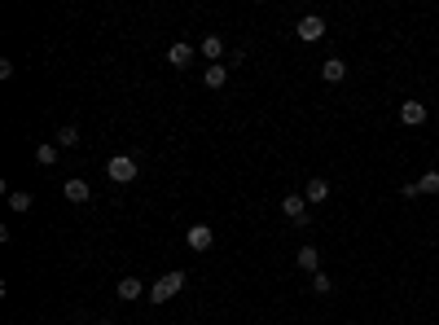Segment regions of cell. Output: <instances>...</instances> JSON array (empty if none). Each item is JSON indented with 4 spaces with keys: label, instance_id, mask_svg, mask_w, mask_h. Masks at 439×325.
Masks as SVG:
<instances>
[{
    "label": "cell",
    "instance_id": "8",
    "mask_svg": "<svg viewBox=\"0 0 439 325\" xmlns=\"http://www.w3.org/2000/svg\"><path fill=\"white\" fill-rule=\"evenodd\" d=\"M426 119H431V110H426L422 101H405V106H400V124H405V128H422Z\"/></svg>",
    "mask_w": 439,
    "mask_h": 325
},
{
    "label": "cell",
    "instance_id": "21",
    "mask_svg": "<svg viewBox=\"0 0 439 325\" xmlns=\"http://www.w3.org/2000/svg\"><path fill=\"white\" fill-rule=\"evenodd\" d=\"M5 325H14V321H5Z\"/></svg>",
    "mask_w": 439,
    "mask_h": 325
},
{
    "label": "cell",
    "instance_id": "3",
    "mask_svg": "<svg viewBox=\"0 0 439 325\" xmlns=\"http://www.w3.org/2000/svg\"><path fill=\"white\" fill-rule=\"evenodd\" d=\"M294 35H299L303 44H321L325 40V18L321 14H303L299 22H294Z\"/></svg>",
    "mask_w": 439,
    "mask_h": 325
},
{
    "label": "cell",
    "instance_id": "12",
    "mask_svg": "<svg viewBox=\"0 0 439 325\" xmlns=\"http://www.w3.org/2000/svg\"><path fill=\"white\" fill-rule=\"evenodd\" d=\"M167 62L176 66V70H185L189 62H194V44H185V40H176L172 49H167Z\"/></svg>",
    "mask_w": 439,
    "mask_h": 325
},
{
    "label": "cell",
    "instance_id": "5",
    "mask_svg": "<svg viewBox=\"0 0 439 325\" xmlns=\"http://www.w3.org/2000/svg\"><path fill=\"white\" fill-rule=\"evenodd\" d=\"M185 246H189V250H211V246H216V233H211V224H189Z\"/></svg>",
    "mask_w": 439,
    "mask_h": 325
},
{
    "label": "cell",
    "instance_id": "16",
    "mask_svg": "<svg viewBox=\"0 0 439 325\" xmlns=\"http://www.w3.org/2000/svg\"><path fill=\"white\" fill-rule=\"evenodd\" d=\"M203 83H207V88H224V83H229V66H224V62L207 66L203 70Z\"/></svg>",
    "mask_w": 439,
    "mask_h": 325
},
{
    "label": "cell",
    "instance_id": "7",
    "mask_svg": "<svg viewBox=\"0 0 439 325\" xmlns=\"http://www.w3.org/2000/svg\"><path fill=\"white\" fill-rule=\"evenodd\" d=\"M114 295H119V299H123V304H136V299H141V295H150V286H145V282H141V277H123V282H119V286H114Z\"/></svg>",
    "mask_w": 439,
    "mask_h": 325
},
{
    "label": "cell",
    "instance_id": "1",
    "mask_svg": "<svg viewBox=\"0 0 439 325\" xmlns=\"http://www.w3.org/2000/svg\"><path fill=\"white\" fill-rule=\"evenodd\" d=\"M185 282L189 277L181 273V268H172V273H163L159 282H150V304H167V299H176L185 290Z\"/></svg>",
    "mask_w": 439,
    "mask_h": 325
},
{
    "label": "cell",
    "instance_id": "2",
    "mask_svg": "<svg viewBox=\"0 0 439 325\" xmlns=\"http://www.w3.org/2000/svg\"><path fill=\"white\" fill-rule=\"evenodd\" d=\"M105 176H110L114 185H132V180L141 176V167H136L132 154H114V159L105 163Z\"/></svg>",
    "mask_w": 439,
    "mask_h": 325
},
{
    "label": "cell",
    "instance_id": "10",
    "mask_svg": "<svg viewBox=\"0 0 439 325\" xmlns=\"http://www.w3.org/2000/svg\"><path fill=\"white\" fill-rule=\"evenodd\" d=\"M321 79L325 83H343V79H347V62H343V57H325V62H321Z\"/></svg>",
    "mask_w": 439,
    "mask_h": 325
},
{
    "label": "cell",
    "instance_id": "11",
    "mask_svg": "<svg viewBox=\"0 0 439 325\" xmlns=\"http://www.w3.org/2000/svg\"><path fill=\"white\" fill-rule=\"evenodd\" d=\"M294 264H299V268H303L307 277H312V273H321V250H316V246H299Z\"/></svg>",
    "mask_w": 439,
    "mask_h": 325
},
{
    "label": "cell",
    "instance_id": "19",
    "mask_svg": "<svg viewBox=\"0 0 439 325\" xmlns=\"http://www.w3.org/2000/svg\"><path fill=\"white\" fill-rule=\"evenodd\" d=\"M418 194H439V172H435V167L418 176Z\"/></svg>",
    "mask_w": 439,
    "mask_h": 325
},
{
    "label": "cell",
    "instance_id": "15",
    "mask_svg": "<svg viewBox=\"0 0 439 325\" xmlns=\"http://www.w3.org/2000/svg\"><path fill=\"white\" fill-rule=\"evenodd\" d=\"M203 57H207V66H216L224 57V40H220V35H203Z\"/></svg>",
    "mask_w": 439,
    "mask_h": 325
},
{
    "label": "cell",
    "instance_id": "13",
    "mask_svg": "<svg viewBox=\"0 0 439 325\" xmlns=\"http://www.w3.org/2000/svg\"><path fill=\"white\" fill-rule=\"evenodd\" d=\"M57 159H62V146H57V141H44V146H35V163H40V167H53Z\"/></svg>",
    "mask_w": 439,
    "mask_h": 325
},
{
    "label": "cell",
    "instance_id": "18",
    "mask_svg": "<svg viewBox=\"0 0 439 325\" xmlns=\"http://www.w3.org/2000/svg\"><path fill=\"white\" fill-rule=\"evenodd\" d=\"M57 146H62V150H75V146H79V128H75V124L57 128Z\"/></svg>",
    "mask_w": 439,
    "mask_h": 325
},
{
    "label": "cell",
    "instance_id": "20",
    "mask_svg": "<svg viewBox=\"0 0 439 325\" xmlns=\"http://www.w3.org/2000/svg\"><path fill=\"white\" fill-rule=\"evenodd\" d=\"M97 325H119V321H110V317H101V321H97Z\"/></svg>",
    "mask_w": 439,
    "mask_h": 325
},
{
    "label": "cell",
    "instance_id": "17",
    "mask_svg": "<svg viewBox=\"0 0 439 325\" xmlns=\"http://www.w3.org/2000/svg\"><path fill=\"white\" fill-rule=\"evenodd\" d=\"M307 282H312V295H329V290H334V277H329L325 268H321V273H312Z\"/></svg>",
    "mask_w": 439,
    "mask_h": 325
},
{
    "label": "cell",
    "instance_id": "9",
    "mask_svg": "<svg viewBox=\"0 0 439 325\" xmlns=\"http://www.w3.org/2000/svg\"><path fill=\"white\" fill-rule=\"evenodd\" d=\"M303 198H307V207H321V202L329 198V180H325V176H307Z\"/></svg>",
    "mask_w": 439,
    "mask_h": 325
},
{
    "label": "cell",
    "instance_id": "6",
    "mask_svg": "<svg viewBox=\"0 0 439 325\" xmlns=\"http://www.w3.org/2000/svg\"><path fill=\"white\" fill-rule=\"evenodd\" d=\"M62 198L75 202V207H84V202L92 198V185H88V180H79V176H70L66 185H62Z\"/></svg>",
    "mask_w": 439,
    "mask_h": 325
},
{
    "label": "cell",
    "instance_id": "14",
    "mask_svg": "<svg viewBox=\"0 0 439 325\" xmlns=\"http://www.w3.org/2000/svg\"><path fill=\"white\" fill-rule=\"evenodd\" d=\"M5 198H9V211H22V215L35 207V198L27 194V189H5Z\"/></svg>",
    "mask_w": 439,
    "mask_h": 325
},
{
    "label": "cell",
    "instance_id": "4",
    "mask_svg": "<svg viewBox=\"0 0 439 325\" xmlns=\"http://www.w3.org/2000/svg\"><path fill=\"white\" fill-rule=\"evenodd\" d=\"M281 211H286V220L294 228H307V220H312V211H307V198L303 194H286L281 198Z\"/></svg>",
    "mask_w": 439,
    "mask_h": 325
}]
</instances>
